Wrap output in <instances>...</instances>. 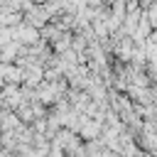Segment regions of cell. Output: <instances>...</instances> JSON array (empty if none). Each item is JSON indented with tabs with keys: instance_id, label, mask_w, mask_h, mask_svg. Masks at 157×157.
I'll return each mask as SVG.
<instances>
[{
	"instance_id": "cell-1",
	"label": "cell",
	"mask_w": 157,
	"mask_h": 157,
	"mask_svg": "<svg viewBox=\"0 0 157 157\" xmlns=\"http://www.w3.org/2000/svg\"><path fill=\"white\" fill-rule=\"evenodd\" d=\"M64 96V83L61 81H42L37 88H34V98L47 105V103H59Z\"/></svg>"
},
{
	"instance_id": "cell-2",
	"label": "cell",
	"mask_w": 157,
	"mask_h": 157,
	"mask_svg": "<svg viewBox=\"0 0 157 157\" xmlns=\"http://www.w3.org/2000/svg\"><path fill=\"white\" fill-rule=\"evenodd\" d=\"M12 39H15V42H20L22 47H34V44H39V42H42L39 29H37V27H32V25H27L25 20H22L17 27H12Z\"/></svg>"
},
{
	"instance_id": "cell-3",
	"label": "cell",
	"mask_w": 157,
	"mask_h": 157,
	"mask_svg": "<svg viewBox=\"0 0 157 157\" xmlns=\"http://www.w3.org/2000/svg\"><path fill=\"white\" fill-rule=\"evenodd\" d=\"M49 12H47V7L42 5V2H32L27 10H25V22L27 25H32V27H37V29H42L44 25H49Z\"/></svg>"
},
{
	"instance_id": "cell-4",
	"label": "cell",
	"mask_w": 157,
	"mask_h": 157,
	"mask_svg": "<svg viewBox=\"0 0 157 157\" xmlns=\"http://www.w3.org/2000/svg\"><path fill=\"white\" fill-rule=\"evenodd\" d=\"M101 128H103V120L86 118V123H83V125H81V130H78V137H83V140L93 142L96 137H101Z\"/></svg>"
},
{
	"instance_id": "cell-5",
	"label": "cell",
	"mask_w": 157,
	"mask_h": 157,
	"mask_svg": "<svg viewBox=\"0 0 157 157\" xmlns=\"http://www.w3.org/2000/svg\"><path fill=\"white\" fill-rule=\"evenodd\" d=\"M147 20H150V25H157V2L150 5V10H147Z\"/></svg>"
},
{
	"instance_id": "cell-6",
	"label": "cell",
	"mask_w": 157,
	"mask_h": 157,
	"mask_svg": "<svg viewBox=\"0 0 157 157\" xmlns=\"http://www.w3.org/2000/svg\"><path fill=\"white\" fill-rule=\"evenodd\" d=\"M5 71H7V64H2V61H0V88L5 86Z\"/></svg>"
},
{
	"instance_id": "cell-7",
	"label": "cell",
	"mask_w": 157,
	"mask_h": 157,
	"mask_svg": "<svg viewBox=\"0 0 157 157\" xmlns=\"http://www.w3.org/2000/svg\"><path fill=\"white\" fill-rule=\"evenodd\" d=\"M5 2H7V0H0V10H2V7H5Z\"/></svg>"
},
{
	"instance_id": "cell-8",
	"label": "cell",
	"mask_w": 157,
	"mask_h": 157,
	"mask_svg": "<svg viewBox=\"0 0 157 157\" xmlns=\"http://www.w3.org/2000/svg\"><path fill=\"white\" fill-rule=\"evenodd\" d=\"M0 103H2V88H0Z\"/></svg>"
}]
</instances>
